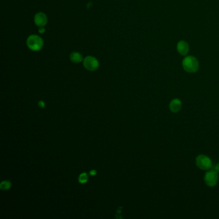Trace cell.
Returning <instances> with one entry per match:
<instances>
[{
    "instance_id": "7c38bea8",
    "label": "cell",
    "mask_w": 219,
    "mask_h": 219,
    "mask_svg": "<svg viewBox=\"0 0 219 219\" xmlns=\"http://www.w3.org/2000/svg\"><path fill=\"white\" fill-rule=\"evenodd\" d=\"M39 106L41 108H44L45 107V103L43 101H40L39 102Z\"/></svg>"
},
{
    "instance_id": "7a4b0ae2",
    "label": "cell",
    "mask_w": 219,
    "mask_h": 219,
    "mask_svg": "<svg viewBox=\"0 0 219 219\" xmlns=\"http://www.w3.org/2000/svg\"><path fill=\"white\" fill-rule=\"evenodd\" d=\"M27 46L33 51H39L43 46V40L35 35H32L27 39Z\"/></svg>"
},
{
    "instance_id": "3957f363",
    "label": "cell",
    "mask_w": 219,
    "mask_h": 219,
    "mask_svg": "<svg viewBox=\"0 0 219 219\" xmlns=\"http://www.w3.org/2000/svg\"><path fill=\"white\" fill-rule=\"evenodd\" d=\"M196 165L198 168L203 170H209L212 166V162L208 156L201 154L197 157Z\"/></svg>"
},
{
    "instance_id": "6da1fadb",
    "label": "cell",
    "mask_w": 219,
    "mask_h": 219,
    "mask_svg": "<svg viewBox=\"0 0 219 219\" xmlns=\"http://www.w3.org/2000/svg\"><path fill=\"white\" fill-rule=\"evenodd\" d=\"M199 62L196 57L192 56H188L183 60V66L184 69L188 73H195L199 69Z\"/></svg>"
},
{
    "instance_id": "4fadbf2b",
    "label": "cell",
    "mask_w": 219,
    "mask_h": 219,
    "mask_svg": "<svg viewBox=\"0 0 219 219\" xmlns=\"http://www.w3.org/2000/svg\"><path fill=\"white\" fill-rule=\"evenodd\" d=\"M39 32L41 33V34H42V33H44L45 32V29L44 26L43 27H39Z\"/></svg>"
},
{
    "instance_id": "9c48e42d",
    "label": "cell",
    "mask_w": 219,
    "mask_h": 219,
    "mask_svg": "<svg viewBox=\"0 0 219 219\" xmlns=\"http://www.w3.org/2000/svg\"><path fill=\"white\" fill-rule=\"evenodd\" d=\"M70 59L74 63H79L83 60V57L79 52H73L70 55Z\"/></svg>"
},
{
    "instance_id": "9a60e30c",
    "label": "cell",
    "mask_w": 219,
    "mask_h": 219,
    "mask_svg": "<svg viewBox=\"0 0 219 219\" xmlns=\"http://www.w3.org/2000/svg\"><path fill=\"white\" fill-rule=\"evenodd\" d=\"M97 174V171L96 170H91V172H90V174H91V175H94L95 174Z\"/></svg>"
},
{
    "instance_id": "ba28073f",
    "label": "cell",
    "mask_w": 219,
    "mask_h": 219,
    "mask_svg": "<svg viewBox=\"0 0 219 219\" xmlns=\"http://www.w3.org/2000/svg\"><path fill=\"white\" fill-rule=\"evenodd\" d=\"M177 49L180 55H186L188 53L189 46L187 42L184 41H180L177 43Z\"/></svg>"
},
{
    "instance_id": "30bf717a",
    "label": "cell",
    "mask_w": 219,
    "mask_h": 219,
    "mask_svg": "<svg viewBox=\"0 0 219 219\" xmlns=\"http://www.w3.org/2000/svg\"><path fill=\"white\" fill-rule=\"evenodd\" d=\"M11 187V183L10 181H8V180H4V181L2 182L1 184H0V188L3 190L9 189Z\"/></svg>"
},
{
    "instance_id": "277c9868",
    "label": "cell",
    "mask_w": 219,
    "mask_h": 219,
    "mask_svg": "<svg viewBox=\"0 0 219 219\" xmlns=\"http://www.w3.org/2000/svg\"><path fill=\"white\" fill-rule=\"evenodd\" d=\"M204 182L208 187H213L217 184L218 180V172L215 170H209L204 175Z\"/></svg>"
},
{
    "instance_id": "8992f818",
    "label": "cell",
    "mask_w": 219,
    "mask_h": 219,
    "mask_svg": "<svg viewBox=\"0 0 219 219\" xmlns=\"http://www.w3.org/2000/svg\"><path fill=\"white\" fill-rule=\"evenodd\" d=\"M34 21L37 26L39 27H43L47 23V17L44 13L39 12L35 16Z\"/></svg>"
},
{
    "instance_id": "52a82bcc",
    "label": "cell",
    "mask_w": 219,
    "mask_h": 219,
    "mask_svg": "<svg viewBox=\"0 0 219 219\" xmlns=\"http://www.w3.org/2000/svg\"><path fill=\"white\" fill-rule=\"evenodd\" d=\"M182 107V103L179 99L175 98L170 102L169 108L172 113H178Z\"/></svg>"
},
{
    "instance_id": "5b68a950",
    "label": "cell",
    "mask_w": 219,
    "mask_h": 219,
    "mask_svg": "<svg viewBox=\"0 0 219 219\" xmlns=\"http://www.w3.org/2000/svg\"><path fill=\"white\" fill-rule=\"evenodd\" d=\"M84 66L89 71H94L98 69L99 66V63L98 60L92 56L86 57L84 60Z\"/></svg>"
},
{
    "instance_id": "5bb4252c",
    "label": "cell",
    "mask_w": 219,
    "mask_h": 219,
    "mask_svg": "<svg viewBox=\"0 0 219 219\" xmlns=\"http://www.w3.org/2000/svg\"><path fill=\"white\" fill-rule=\"evenodd\" d=\"M215 170L217 171L218 173H219V163H218L215 167Z\"/></svg>"
},
{
    "instance_id": "8fae6325",
    "label": "cell",
    "mask_w": 219,
    "mask_h": 219,
    "mask_svg": "<svg viewBox=\"0 0 219 219\" xmlns=\"http://www.w3.org/2000/svg\"><path fill=\"white\" fill-rule=\"evenodd\" d=\"M79 182L81 183H86L88 180V176L87 174L82 173V174H80V175L79 176Z\"/></svg>"
}]
</instances>
